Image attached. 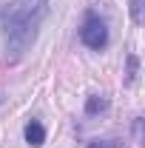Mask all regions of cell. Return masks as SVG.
<instances>
[{
    "label": "cell",
    "mask_w": 145,
    "mask_h": 148,
    "mask_svg": "<svg viewBox=\"0 0 145 148\" xmlns=\"http://www.w3.org/2000/svg\"><path fill=\"white\" fill-rule=\"evenodd\" d=\"M46 14H49V0H9L0 6L6 57L17 60L34 46Z\"/></svg>",
    "instance_id": "6da1fadb"
},
{
    "label": "cell",
    "mask_w": 145,
    "mask_h": 148,
    "mask_svg": "<svg viewBox=\"0 0 145 148\" xmlns=\"http://www.w3.org/2000/svg\"><path fill=\"white\" fill-rule=\"evenodd\" d=\"M80 40L94 51H103L108 46V26L97 12H85V20L80 26Z\"/></svg>",
    "instance_id": "7a4b0ae2"
},
{
    "label": "cell",
    "mask_w": 145,
    "mask_h": 148,
    "mask_svg": "<svg viewBox=\"0 0 145 148\" xmlns=\"http://www.w3.org/2000/svg\"><path fill=\"white\" fill-rule=\"evenodd\" d=\"M26 143L31 148H40L46 143V128H43V123H37V120H29V123H26Z\"/></svg>",
    "instance_id": "3957f363"
},
{
    "label": "cell",
    "mask_w": 145,
    "mask_h": 148,
    "mask_svg": "<svg viewBox=\"0 0 145 148\" xmlns=\"http://www.w3.org/2000/svg\"><path fill=\"white\" fill-rule=\"evenodd\" d=\"M105 108H108V100H105V97H100V94H91L88 100H85V114H88V117L103 114Z\"/></svg>",
    "instance_id": "277c9868"
},
{
    "label": "cell",
    "mask_w": 145,
    "mask_h": 148,
    "mask_svg": "<svg viewBox=\"0 0 145 148\" xmlns=\"http://www.w3.org/2000/svg\"><path fill=\"white\" fill-rule=\"evenodd\" d=\"M137 71H140V60H137V54H128V69H125V83L128 86L137 80Z\"/></svg>",
    "instance_id": "5b68a950"
},
{
    "label": "cell",
    "mask_w": 145,
    "mask_h": 148,
    "mask_svg": "<svg viewBox=\"0 0 145 148\" xmlns=\"http://www.w3.org/2000/svg\"><path fill=\"white\" fill-rule=\"evenodd\" d=\"M128 6H131V20H134V23L140 26V23H142V12H145V3H142V0H131Z\"/></svg>",
    "instance_id": "8992f818"
},
{
    "label": "cell",
    "mask_w": 145,
    "mask_h": 148,
    "mask_svg": "<svg viewBox=\"0 0 145 148\" xmlns=\"http://www.w3.org/2000/svg\"><path fill=\"white\" fill-rule=\"evenodd\" d=\"M88 148H117V143H111V140H94Z\"/></svg>",
    "instance_id": "52a82bcc"
}]
</instances>
